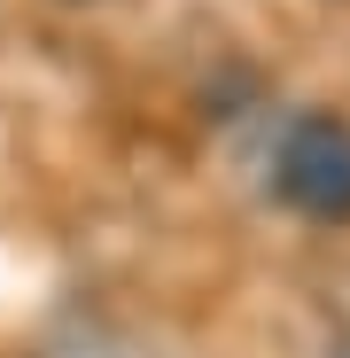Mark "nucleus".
<instances>
[{
    "label": "nucleus",
    "instance_id": "2",
    "mask_svg": "<svg viewBox=\"0 0 350 358\" xmlns=\"http://www.w3.org/2000/svg\"><path fill=\"white\" fill-rule=\"evenodd\" d=\"M327 358H350V335H335V343H327Z\"/></svg>",
    "mask_w": 350,
    "mask_h": 358
},
{
    "label": "nucleus",
    "instance_id": "1",
    "mask_svg": "<svg viewBox=\"0 0 350 358\" xmlns=\"http://www.w3.org/2000/svg\"><path fill=\"white\" fill-rule=\"evenodd\" d=\"M272 195L296 218L350 226V125L342 117H327V109L288 117V133L272 148Z\"/></svg>",
    "mask_w": 350,
    "mask_h": 358
}]
</instances>
